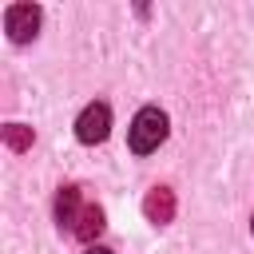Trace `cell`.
Wrapping results in <instances>:
<instances>
[{
  "label": "cell",
  "mask_w": 254,
  "mask_h": 254,
  "mask_svg": "<svg viewBox=\"0 0 254 254\" xmlns=\"http://www.w3.org/2000/svg\"><path fill=\"white\" fill-rule=\"evenodd\" d=\"M143 210H147V218H151L155 226H163V222L175 218V194H171L167 187H155V190L143 198Z\"/></svg>",
  "instance_id": "obj_4"
},
{
  "label": "cell",
  "mask_w": 254,
  "mask_h": 254,
  "mask_svg": "<svg viewBox=\"0 0 254 254\" xmlns=\"http://www.w3.org/2000/svg\"><path fill=\"white\" fill-rule=\"evenodd\" d=\"M107 135H111V107L107 103H87L79 111V119H75V139L87 143V147H95Z\"/></svg>",
  "instance_id": "obj_2"
},
{
  "label": "cell",
  "mask_w": 254,
  "mask_h": 254,
  "mask_svg": "<svg viewBox=\"0 0 254 254\" xmlns=\"http://www.w3.org/2000/svg\"><path fill=\"white\" fill-rule=\"evenodd\" d=\"M107 222H103V210L99 206H83V214H79V222H75V238H83V242H91V238H99V230H103Z\"/></svg>",
  "instance_id": "obj_6"
},
{
  "label": "cell",
  "mask_w": 254,
  "mask_h": 254,
  "mask_svg": "<svg viewBox=\"0 0 254 254\" xmlns=\"http://www.w3.org/2000/svg\"><path fill=\"white\" fill-rule=\"evenodd\" d=\"M83 254H111V250H107V246H87Z\"/></svg>",
  "instance_id": "obj_8"
},
{
  "label": "cell",
  "mask_w": 254,
  "mask_h": 254,
  "mask_svg": "<svg viewBox=\"0 0 254 254\" xmlns=\"http://www.w3.org/2000/svg\"><path fill=\"white\" fill-rule=\"evenodd\" d=\"M167 131H171L167 111H159V107H143V111L131 119L127 143H131V151H135V155H147V151H155V147L167 139Z\"/></svg>",
  "instance_id": "obj_1"
},
{
  "label": "cell",
  "mask_w": 254,
  "mask_h": 254,
  "mask_svg": "<svg viewBox=\"0 0 254 254\" xmlns=\"http://www.w3.org/2000/svg\"><path fill=\"white\" fill-rule=\"evenodd\" d=\"M4 143H8L12 151H28V147H32V127H24V123H8V127H4Z\"/></svg>",
  "instance_id": "obj_7"
},
{
  "label": "cell",
  "mask_w": 254,
  "mask_h": 254,
  "mask_svg": "<svg viewBox=\"0 0 254 254\" xmlns=\"http://www.w3.org/2000/svg\"><path fill=\"white\" fill-rule=\"evenodd\" d=\"M40 20H44V12H40L36 4H8V12H4V32L12 36V44H28V40H36Z\"/></svg>",
  "instance_id": "obj_3"
},
{
  "label": "cell",
  "mask_w": 254,
  "mask_h": 254,
  "mask_svg": "<svg viewBox=\"0 0 254 254\" xmlns=\"http://www.w3.org/2000/svg\"><path fill=\"white\" fill-rule=\"evenodd\" d=\"M250 230H254V222H250Z\"/></svg>",
  "instance_id": "obj_9"
},
{
  "label": "cell",
  "mask_w": 254,
  "mask_h": 254,
  "mask_svg": "<svg viewBox=\"0 0 254 254\" xmlns=\"http://www.w3.org/2000/svg\"><path fill=\"white\" fill-rule=\"evenodd\" d=\"M79 214H83V206H79V190H75V187H60V194H56V222L67 226V230H75Z\"/></svg>",
  "instance_id": "obj_5"
}]
</instances>
